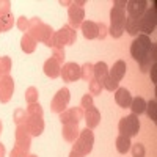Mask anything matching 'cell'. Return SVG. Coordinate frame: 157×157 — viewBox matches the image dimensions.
<instances>
[{
	"mask_svg": "<svg viewBox=\"0 0 157 157\" xmlns=\"http://www.w3.org/2000/svg\"><path fill=\"white\" fill-rule=\"evenodd\" d=\"M155 50H157V46L151 43V38L141 33L130 44V57L140 63L143 72H146L151 68V63L154 64L157 60Z\"/></svg>",
	"mask_w": 157,
	"mask_h": 157,
	"instance_id": "obj_1",
	"label": "cell"
},
{
	"mask_svg": "<svg viewBox=\"0 0 157 157\" xmlns=\"http://www.w3.org/2000/svg\"><path fill=\"white\" fill-rule=\"evenodd\" d=\"M110 35L113 38H120L124 33V25H126V11L121 8L113 6L110 11Z\"/></svg>",
	"mask_w": 157,
	"mask_h": 157,
	"instance_id": "obj_2",
	"label": "cell"
},
{
	"mask_svg": "<svg viewBox=\"0 0 157 157\" xmlns=\"http://www.w3.org/2000/svg\"><path fill=\"white\" fill-rule=\"evenodd\" d=\"M93 143H94V135L91 132V129H83L78 132V137L75 140V145H74V151H77L78 154L86 155L88 152H91L93 149Z\"/></svg>",
	"mask_w": 157,
	"mask_h": 157,
	"instance_id": "obj_3",
	"label": "cell"
},
{
	"mask_svg": "<svg viewBox=\"0 0 157 157\" xmlns=\"http://www.w3.org/2000/svg\"><path fill=\"white\" fill-rule=\"evenodd\" d=\"M118 129H120L121 135H126V137H135L138 132H140V120L138 116L130 113L124 118H121L120 124H118Z\"/></svg>",
	"mask_w": 157,
	"mask_h": 157,
	"instance_id": "obj_4",
	"label": "cell"
},
{
	"mask_svg": "<svg viewBox=\"0 0 157 157\" xmlns=\"http://www.w3.org/2000/svg\"><path fill=\"white\" fill-rule=\"evenodd\" d=\"M154 6H151L149 10H146L143 13V16L140 17V32H143V35L149 36V33H152L155 30V24H157V10H155V2L152 3Z\"/></svg>",
	"mask_w": 157,
	"mask_h": 157,
	"instance_id": "obj_5",
	"label": "cell"
},
{
	"mask_svg": "<svg viewBox=\"0 0 157 157\" xmlns=\"http://www.w3.org/2000/svg\"><path fill=\"white\" fill-rule=\"evenodd\" d=\"M75 39V32L69 27H63L60 32H57L54 36H52V39H49V44L47 46H52V47H61L64 44H71L72 41Z\"/></svg>",
	"mask_w": 157,
	"mask_h": 157,
	"instance_id": "obj_6",
	"label": "cell"
},
{
	"mask_svg": "<svg viewBox=\"0 0 157 157\" xmlns=\"http://www.w3.org/2000/svg\"><path fill=\"white\" fill-rule=\"evenodd\" d=\"M71 96H69V90L68 88H61L58 90V93L55 94V98L52 99V110L57 112V113H63V110L66 109L68 102H69Z\"/></svg>",
	"mask_w": 157,
	"mask_h": 157,
	"instance_id": "obj_7",
	"label": "cell"
},
{
	"mask_svg": "<svg viewBox=\"0 0 157 157\" xmlns=\"http://www.w3.org/2000/svg\"><path fill=\"white\" fill-rule=\"evenodd\" d=\"M83 3H85V2H74L72 6H71L69 11H68L71 25H74V27H78V25H82V22H83L85 10H83V6H80V5H83Z\"/></svg>",
	"mask_w": 157,
	"mask_h": 157,
	"instance_id": "obj_8",
	"label": "cell"
},
{
	"mask_svg": "<svg viewBox=\"0 0 157 157\" xmlns=\"http://www.w3.org/2000/svg\"><path fill=\"white\" fill-rule=\"evenodd\" d=\"M60 75L63 77L64 82H75L80 78V66L75 63H66L60 71Z\"/></svg>",
	"mask_w": 157,
	"mask_h": 157,
	"instance_id": "obj_9",
	"label": "cell"
},
{
	"mask_svg": "<svg viewBox=\"0 0 157 157\" xmlns=\"http://www.w3.org/2000/svg\"><path fill=\"white\" fill-rule=\"evenodd\" d=\"M146 2L145 0H141V2H135V0H129L126 2V10H127V14L130 17H137L140 19L143 16V13L146 11Z\"/></svg>",
	"mask_w": 157,
	"mask_h": 157,
	"instance_id": "obj_10",
	"label": "cell"
},
{
	"mask_svg": "<svg viewBox=\"0 0 157 157\" xmlns=\"http://www.w3.org/2000/svg\"><path fill=\"white\" fill-rule=\"evenodd\" d=\"M115 102L120 105L121 109H129L130 107V102H132V94L127 88H118L116 93H115Z\"/></svg>",
	"mask_w": 157,
	"mask_h": 157,
	"instance_id": "obj_11",
	"label": "cell"
},
{
	"mask_svg": "<svg viewBox=\"0 0 157 157\" xmlns=\"http://www.w3.org/2000/svg\"><path fill=\"white\" fill-rule=\"evenodd\" d=\"M126 71H127L126 61L118 60V61L113 64V66H112V69H109V75L113 78V80H116L118 83H120V82L123 80V77L126 75Z\"/></svg>",
	"mask_w": 157,
	"mask_h": 157,
	"instance_id": "obj_12",
	"label": "cell"
},
{
	"mask_svg": "<svg viewBox=\"0 0 157 157\" xmlns=\"http://www.w3.org/2000/svg\"><path fill=\"white\" fill-rule=\"evenodd\" d=\"M13 90H14V85H13L11 77L5 75L2 80H0V101L6 102L10 99V96L13 94Z\"/></svg>",
	"mask_w": 157,
	"mask_h": 157,
	"instance_id": "obj_13",
	"label": "cell"
},
{
	"mask_svg": "<svg viewBox=\"0 0 157 157\" xmlns=\"http://www.w3.org/2000/svg\"><path fill=\"white\" fill-rule=\"evenodd\" d=\"M82 32L86 39H94L99 36V24L93 21H83L82 22Z\"/></svg>",
	"mask_w": 157,
	"mask_h": 157,
	"instance_id": "obj_14",
	"label": "cell"
},
{
	"mask_svg": "<svg viewBox=\"0 0 157 157\" xmlns=\"http://www.w3.org/2000/svg\"><path fill=\"white\" fill-rule=\"evenodd\" d=\"M99 120H101V113H99V110H98L94 105L90 107V109H86V112H85V121H86L88 129L96 127V126L99 124Z\"/></svg>",
	"mask_w": 157,
	"mask_h": 157,
	"instance_id": "obj_15",
	"label": "cell"
},
{
	"mask_svg": "<svg viewBox=\"0 0 157 157\" xmlns=\"http://www.w3.org/2000/svg\"><path fill=\"white\" fill-rule=\"evenodd\" d=\"M60 71H61L60 63H58L55 58H49V60L44 63V74H46L47 77L55 78V77L60 75Z\"/></svg>",
	"mask_w": 157,
	"mask_h": 157,
	"instance_id": "obj_16",
	"label": "cell"
},
{
	"mask_svg": "<svg viewBox=\"0 0 157 157\" xmlns=\"http://www.w3.org/2000/svg\"><path fill=\"white\" fill-rule=\"evenodd\" d=\"M93 75H94V80H98L99 83H102V80L109 75V66L104 61H99L93 66Z\"/></svg>",
	"mask_w": 157,
	"mask_h": 157,
	"instance_id": "obj_17",
	"label": "cell"
},
{
	"mask_svg": "<svg viewBox=\"0 0 157 157\" xmlns=\"http://www.w3.org/2000/svg\"><path fill=\"white\" fill-rule=\"evenodd\" d=\"M124 30H126L129 35L137 36V35H138V32H140V19L127 16V17H126V25H124Z\"/></svg>",
	"mask_w": 157,
	"mask_h": 157,
	"instance_id": "obj_18",
	"label": "cell"
},
{
	"mask_svg": "<svg viewBox=\"0 0 157 157\" xmlns=\"http://www.w3.org/2000/svg\"><path fill=\"white\" fill-rule=\"evenodd\" d=\"M82 116V112L80 110H68V112H64L60 115V120L63 124H69V123H78V118Z\"/></svg>",
	"mask_w": 157,
	"mask_h": 157,
	"instance_id": "obj_19",
	"label": "cell"
},
{
	"mask_svg": "<svg viewBox=\"0 0 157 157\" xmlns=\"http://www.w3.org/2000/svg\"><path fill=\"white\" fill-rule=\"evenodd\" d=\"M130 110H132L134 115H141L145 113V109H146V101L143 98H132V102H130Z\"/></svg>",
	"mask_w": 157,
	"mask_h": 157,
	"instance_id": "obj_20",
	"label": "cell"
},
{
	"mask_svg": "<svg viewBox=\"0 0 157 157\" xmlns=\"http://www.w3.org/2000/svg\"><path fill=\"white\" fill-rule=\"evenodd\" d=\"M116 151L120 154H126L127 151H130V138L126 135H118L116 138Z\"/></svg>",
	"mask_w": 157,
	"mask_h": 157,
	"instance_id": "obj_21",
	"label": "cell"
},
{
	"mask_svg": "<svg viewBox=\"0 0 157 157\" xmlns=\"http://www.w3.org/2000/svg\"><path fill=\"white\" fill-rule=\"evenodd\" d=\"M77 124L78 123H69V124H64V130H63V135L68 141H74L78 137V130H77Z\"/></svg>",
	"mask_w": 157,
	"mask_h": 157,
	"instance_id": "obj_22",
	"label": "cell"
},
{
	"mask_svg": "<svg viewBox=\"0 0 157 157\" xmlns=\"http://www.w3.org/2000/svg\"><path fill=\"white\" fill-rule=\"evenodd\" d=\"M43 127H44V123L41 118H38V116H32V120L29 123V129H30V132L33 135H39L43 132Z\"/></svg>",
	"mask_w": 157,
	"mask_h": 157,
	"instance_id": "obj_23",
	"label": "cell"
},
{
	"mask_svg": "<svg viewBox=\"0 0 157 157\" xmlns=\"http://www.w3.org/2000/svg\"><path fill=\"white\" fill-rule=\"evenodd\" d=\"M145 113L149 116V120H151L152 123L157 121V102H155V99H151L149 102H146Z\"/></svg>",
	"mask_w": 157,
	"mask_h": 157,
	"instance_id": "obj_24",
	"label": "cell"
},
{
	"mask_svg": "<svg viewBox=\"0 0 157 157\" xmlns=\"http://www.w3.org/2000/svg\"><path fill=\"white\" fill-rule=\"evenodd\" d=\"M22 49L25 52H33L35 50V39L30 35H25L22 38Z\"/></svg>",
	"mask_w": 157,
	"mask_h": 157,
	"instance_id": "obj_25",
	"label": "cell"
},
{
	"mask_svg": "<svg viewBox=\"0 0 157 157\" xmlns=\"http://www.w3.org/2000/svg\"><path fill=\"white\" fill-rule=\"evenodd\" d=\"M102 88H105L107 91H113V90H118V82L116 80H113V78L110 77V75H107L105 78L102 80Z\"/></svg>",
	"mask_w": 157,
	"mask_h": 157,
	"instance_id": "obj_26",
	"label": "cell"
},
{
	"mask_svg": "<svg viewBox=\"0 0 157 157\" xmlns=\"http://www.w3.org/2000/svg\"><path fill=\"white\" fill-rule=\"evenodd\" d=\"M93 75V64L85 63L83 66L80 68V77L85 78V80H90V77Z\"/></svg>",
	"mask_w": 157,
	"mask_h": 157,
	"instance_id": "obj_27",
	"label": "cell"
},
{
	"mask_svg": "<svg viewBox=\"0 0 157 157\" xmlns=\"http://www.w3.org/2000/svg\"><path fill=\"white\" fill-rule=\"evenodd\" d=\"M145 154H146V149L141 143H135L132 146V157H145Z\"/></svg>",
	"mask_w": 157,
	"mask_h": 157,
	"instance_id": "obj_28",
	"label": "cell"
},
{
	"mask_svg": "<svg viewBox=\"0 0 157 157\" xmlns=\"http://www.w3.org/2000/svg\"><path fill=\"white\" fill-rule=\"evenodd\" d=\"M90 88H91V93H90V94H99L101 90H102V85H101L98 80H91Z\"/></svg>",
	"mask_w": 157,
	"mask_h": 157,
	"instance_id": "obj_29",
	"label": "cell"
},
{
	"mask_svg": "<svg viewBox=\"0 0 157 157\" xmlns=\"http://www.w3.org/2000/svg\"><path fill=\"white\" fill-rule=\"evenodd\" d=\"M82 107L86 110V109H90V107H93V96L91 94H85L83 98H82Z\"/></svg>",
	"mask_w": 157,
	"mask_h": 157,
	"instance_id": "obj_30",
	"label": "cell"
},
{
	"mask_svg": "<svg viewBox=\"0 0 157 157\" xmlns=\"http://www.w3.org/2000/svg\"><path fill=\"white\" fill-rule=\"evenodd\" d=\"M29 112L33 115V116H38V115H41L43 113V110H41V105H39V104H32V105L29 107Z\"/></svg>",
	"mask_w": 157,
	"mask_h": 157,
	"instance_id": "obj_31",
	"label": "cell"
},
{
	"mask_svg": "<svg viewBox=\"0 0 157 157\" xmlns=\"http://www.w3.org/2000/svg\"><path fill=\"white\" fill-rule=\"evenodd\" d=\"M151 80H152V83H155L157 82V63H154V64H151Z\"/></svg>",
	"mask_w": 157,
	"mask_h": 157,
	"instance_id": "obj_32",
	"label": "cell"
},
{
	"mask_svg": "<svg viewBox=\"0 0 157 157\" xmlns=\"http://www.w3.org/2000/svg\"><path fill=\"white\" fill-rule=\"evenodd\" d=\"M11 157H25V151L22 149V148H14L13 149V152H11Z\"/></svg>",
	"mask_w": 157,
	"mask_h": 157,
	"instance_id": "obj_33",
	"label": "cell"
},
{
	"mask_svg": "<svg viewBox=\"0 0 157 157\" xmlns=\"http://www.w3.org/2000/svg\"><path fill=\"white\" fill-rule=\"evenodd\" d=\"M35 94H36V90L35 88H29V96H27V101L29 102H35Z\"/></svg>",
	"mask_w": 157,
	"mask_h": 157,
	"instance_id": "obj_34",
	"label": "cell"
},
{
	"mask_svg": "<svg viewBox=\"0 0 157 157\" xmlns=\"http://www.w3.org/2000/svg\"><path fill=\"white\" fill-rule=\"evenodd\" d=\"M98 38H101V39L105 38V25H104V24L99 25V36H98Z\"/></svg>",
	"mask_w": 157,
	"mask_h": 157,
	"instance_id": "obj_35",
	"label": "cell"
},
{
	"mask_svg": "<svg viewBox=\"0 0 157 157\" xmlns=\"http://www.w3.org/2000/svg\"><path fill=\"white\" fill-rule=\"evenodd\" d=\"M115 6L124 10V8H126V2H120V0H115Z\"/></svg>",
	"mask_w": 157,
	"mask_h": 157,
	"instance_id": "obj_36",
	"label": "cell"
},
{
	"mask_svg": "<svg viewBox=\"0 0 157 157\" xmlns=\"http://www.w3.org/2000/svg\"><path fill=\"white\" fill-rule=\"evenodd\" d=\"M69 157H83V155H82V154H78L77 151H74V149H72V151H71V154H69Z\"/></svg>",
	"mask_w": 157,
	"mask_h": 157,
	"instance_id": "obj_37",
	"label": "cell"
}]
</instances>
